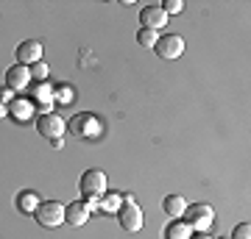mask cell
Here are the masks:
<instances>
[{
    "label": "cell",
    "instance_id": "obj_1",
    "mask_svg": "<svg viewBox=\"0 0 251 239\" xmlns=\"http://www.w3.org/2000/svg\"><path fill=\"white\" fill-rule=\"evenodd\" d=\"M184 222L190 225V231H196V234H206V228L215 222V212H212V206L206 203H193L184 209Z\"/></svg>",
    "mask_w": 251,
    "mask_h": 239
},
{
    "label": "cell",
    "instance_id": "obj_2",
    "mask_svg": "<svg viewBox=\"0 0 251 239\" xmlns=\"http://www.w3.org/2000/svg\"><path fill=\"white\" fill-rule=\"evenodd\" d=\"M106 173L103 170H87L78 181V189L81 195L87 197V200H98V197L106 195Z\"/></svg>",
    "mask_w": 251,
    "mask_h": 239
},
{
    "label": "cell",
    "instance_id": "obj_3",
    "mask_svg": "<svg viewBox=\"0 0 251 239\" xmlns=\"http://www.w3.org/2000/svg\"><path fill=\"white\" fill-rule=\"evenodd\" d=\"M117 222H120V228L128 231V234H137V231L143 228V209L131 200V197H123V203L117 209Z\"/></svg>",
    "mask_w": 251,
    "mask_h": 239
},
{
    "label": "cell",
    "instance_id": "obj_4",
    "mask_svg": "<svg viewBox=\"0 0 251 239\" xmlns=\"http://www.w3.org/2000/svg\"><path fill=\"white\" fill-rule=\"evenodd\" d=\"M67 131L73 136H78V139H90V136H98L100 133V123H98V117H92L90 111H81V114L70 117Z\"/></svg>",
    "mask_w": 251,
    "mask_h": 239
},
{
    "label": "cell",
    "instance_id": "obj_5",
    "mask_svg": "<svg viewBox=\"0 0 251 239\" xmlns=\"http://www.w3.org/2000/svg\"><path fill=\"white\" fill-rule=\"evenodd\" d=\"M34 217H36V222H39L42 228H59V225L64 222V206L56 203V200H45V203L36 206Z\"/></svg>",
    "mask_w": 251,
    "mask_h": 239
},
{
    "label": "cell",
    "instance_id": "obj_6",
    "mask_svg": "<svg viewBox=\"0 0 251 239\" xmlns=\"http://www.w3.org/2000/svg\"><path fill=\"white\" fill-rule=\"evenodd\" d=\"M36 131L42 133L45 139H59L64 131H67V123L56 111H45V114L36 120Z\"/></svg>",
    "mask_w": 251,
    "mask_h": 239
},
{
    "label": "cell",
    "instance_id": "obj_7",
    "mask_svg": "<svg viewBox=\"0 0 251 239\" xmlns=\"http://www.w3.org/2000/svg\"><path fill=\"white\" fill-rule=\"evenodd\" d=\"M153 50H156V56H159V59H165V62H173V59H179V56L184 53V39H181L179 34L159 36Z\"/></svg>",
    "mask_w": 251,
    "mask_h": 239
},
{
    "label": "cell",
    "instance_id": "obj_8",
    "mask_svg": "<svg viewBox=\"0 0 251 239\" xmlns=\"http://www.w3.org/2000/svg\"><path fill=\"white\" fill-rule=\"evenodd\" d=\"M28 100L34 103V109H42V114H45L53 106V87L50 84H31L28 87Z\"/></svg>",
    "mask_w": 251,
    "mask_h": 239
},
{
    "label": "cell",
    "instance_id": "obj_9",
    "mask_svg": "<svg viewBox=\"0 0 251 239\" xmlns=\"http://www.w3.org/2000/svg\"><path fill=\"white\" fill-rule=\"evenodd\" d=\"M90 214L92 209L87 200H75V203H67V209H64V222L73 225V228H81V225H87Z\"/></svg>",
    "mask_w": 251,
    "mask_h": 239
},
{
    "label": "cell",
    "instance_id": "obj_10",
    "mask_svg": "<svg viewBox=\"0 0 251 239\" xmlns=\"http://www.w3.org/2000/svg\"><path fill=\"white\" fill-rule=\"evenodd\" d=\"M6 87L14 89V92H25L31 87V72H28V67H23V64L9 67L6 70Z\"/></svg>",
    "mask_w": 251,
    "mask_h": 239
},
{
    "label": "cell",
    "instance_id": "obj_11",
    "mask_svg": "<svg viewBox=\"0 0 251 239\" xmlns=\"http://www.w3.org/2000/svg\"><path fill=\"white\" fill-rule=\"evenodd\" d=\"M17 62L23 67H31V64L42 62V42L39 39H28L17 47Z\"/></svg>",
    "mask_w": 251,
    "mask_h": 239
},
{
    "label": "cell",
    "instance_id": "obj_12",
    "mask_svg": "<svg viewBox=\"0 0 251 239\" xmlns=\"http://www.w3.org/2000/svg\"><path fill=\"white\" fill-rule=\"evenodd\" d=\"M140 22H143V28H148V31H156V28L168 25V14H165L159 6H145V9L140 11Z\"/></svg>",
    "mask_w": 251,
    "mask_h": 239
},
{
    "label": "cell",
    "instance_id": "obj_13",
    "mask_svg": "<svg viewBox=\"0 0 251 239\" xmlns=\"http://www.w3.org/2000/svg\"><path fill=\"white\" fill-rule=\"evenodd\" d=\"M9 114L14 117L17 123H25V120H31V114H34V103H31L28 98H17L9 106Z\"/></svg>",
    "mask_w": 251,
    "mask_h": 239
},
{
    "label": "cell",
    "instance_id": "obj_14",
    "mask_svg": "<svg viewBox=\"0 0 251 239\" xmlns=\"http://www.w3.org/2000/svg\"><path fill=\"white\" fill-rule=\"evenodd\" d=\"M162 209H165L168 217L179 220L181 214H184V209H187V203H184V197H181V195H168L165 200H162Z\"/></svg>",
    "mask_w": 251,
    "mask_h": 239
},
{
    "label": "cell",
    "instance_id": "obj_15",
    "mask_svg": "<svg viewBox=\"0 0 251 239\" xmlns=\"http://www.w3.org/2000/svg\"><path fill=\"white\" fill-rule=\"evenodd\" d=\"M39 203H42V200H39V195H36L34 189H25V192H20L17 195V209L20 212H31L34 214Z\"/></svg>",
    "mask_w": 251,
    "mask_h": 239
},
{
    "label": "cell",
    "instance_id": "obj_16",
    "mask_svg": "<svg viewBox=\"0 0 251 239\" xmlns=\"http://www.w3.org/2000/svg\"><path fill=\"white\" fill-rule=\"evenodd\" d=\"M190 225L184 220H173L171 225H168V231H165V237L168 239H190Z\"/></svg>",
    "mask_w": 251,
    "mask_h": 239
},
{
    "label": "cell",
    "instance_id": "obj_17",
    "mask_svg": "<svg viewBox=\"0 0 251 239\" xmlns=\"http://www.w3.org/2000/svg\"><path fill=\"white\" fill-rule=\"evenodd\" d=\"M156 31H148V28H140L137 31V42L143 44V47H156Z\"/></svg>",
    "mask_w": 251,
    "mask_h": 239
},
{
    "label": "cell",
    "instance_id": "obj_18",
    "mask_svg": "<svg viewBox=\"0 0 251 239\" xmlns=\"http://www.w3.org/2000/svg\"><path fill=\"white\" fill-rule=\"evenodd\" d=\"M28 72H31V81H45L48 78V64L45 62H36V64H31L28 67Z\"/></svg>",
    "mask_w": 251,
    "mask_h": 239
},
{
    "label": "cell",
    "instance_id": "obj_19",
    "mask_svg": "<svg viewBox=\"0 0 251 239\" xmlns=\"http://www.w3.org/2000/svg\"><path fill=\"white\" fill-rule=\"evenodd\" d=\"M159 9L165 11L168 17H171V14H179V11L184 9V3H181V0H165V3H162Z\"/></svg>",
    "mask_w": 251,
    "mask_h": 239
},
{
    "label": "cell",
    "instance_id": "obj_20",
    "mask_svg": "<svg viewBox=\"0 0 251 239\" xmlns=\"http://www.w3.org/2000/svg\"><path fill=\"white\" fill-rule=\"evenodd\" d=\"M229 239H251V225L249 222H240V225H234L232 237Z\"/></svg>",
    "mask_w": 251,
    "mask_h": 239
},
{
    "label": "cell",
    "instance_id": "obj_21",
    "mask_svg": "<svg viewBox=\"0 0 251 239\" xmlns=\"http://www.w3.org/2000/svg\"><path fill=\"white\" fill-rule=\"evenodd\" d=\"M53 100L70 103V100H73V89H70V87H59V89H53Z\"/></svg>",
    "mask_w": 251,
    "mask_h": 239
},
{
    "label": "cell",
    "instance_id": "obj_22",
    "mask_svg": "<svg viewBox=\"0 0 251 239\" xmlns=\"http://www.w3.org/2000/svg\"><path fill=\"white\" fill-rule=\"evenodd\" d=\"M0 100H3L6 106H11V103L17 100V92H14V89H9V87H3V89H0Z\"/></svg>",
    "mask_w": 251,
    "mask_h": 239
},
{
    "label": "cell",
    "instance_id": "obj_23",
    "mask_svg": "<svg viewBox=\"0 0 251 239\" xmlns=\"http://www.w3.org/2000/svg\"><path fill=\"white\" fill-rule=\"evenodd\" d=\"M120 203H123V195H112V197H106V200H103V209H109V212H112V209H120Z\"/></svg>",
    "mask_w": 251,
    "mask_h": 239
},
{
    "label": "cell",
    "instance_id": "obj_24",
    "mask_svg": "<svg viewBox=\"0 0 251 239\" xmlns=\"http://www.w3.org/2000/svg\"><path fill=\"white\" fill-rule=\"evenodd\" d=\"M50 142H53L56 151H62V148H64V139H62V136H59V139H50Z\"/></svg>",
    "mask_w": 251,
    "mask_h": 239
},
{
    "label": "cell",
    "instance_id": "obj_25",
    "mask_svg": "<svg viewBox=\"0 0 251 239\" xmlns=\"http://www.w3.org/2000/svg\"><path fill=\"white\" fill-rule=\"evenodd\" d=\"M9 114V106H6V103H3V100H0V120H3V117Z\"/></svg>",
    "mask_w": 251,
    "mask_h": 239
},
{
    "label": "cell",
    "instance_id": "obj_26",
    "mask_svg": "<svg viewBox=\"0 0 251 239\" xmlns=\"http://www.w3.org/2000/svg\"><path fill=\"white\" fill-rule=\"evenodd\" d=\"M190 239H212V237H206V234H190Z\"/></svg>",
    "mask_w": 251,
    "mask_h": 239
},
{
    "label": "cell",
    "instance_id": "obj_27",
    "mask_svg": "<svg viewBox=\"0 0 251 239\" xmlns=\"http://www.w3.org/2000/svg\"><path fill=\"white\" fill-rule=\"evenodd\" d=\"M218 239H229V237H218Z\"/></svg>",
    "mask_w": 251,
    "mask_h": 239
}]
</instances>
